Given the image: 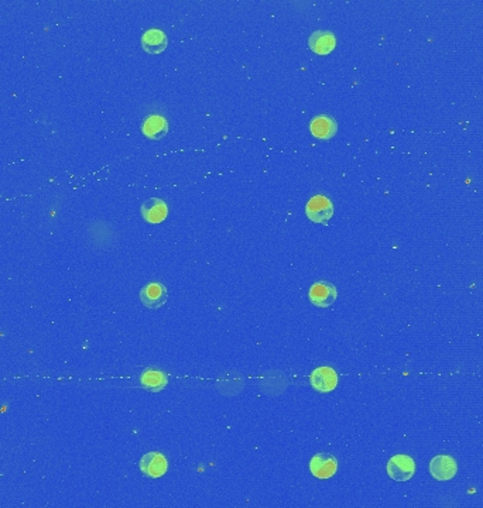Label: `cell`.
Here are the masks:
<instances>
[{
    "label": "cell",
    "mask_w": 483,
    "mask_h": 508,
    "mask_svg": "<svg viewBox=\"0 0 483 508\" xmlns=\"http://www.w3.org/2000/svg\"><path fill=\"white\" fill-rule=\"evenodd\" d=\"M167 288L160 283H149L140 290V301L149 310H158L167 302Z\"/></svg>",
    "instance_id": "obj_8"
},
{
    "label": "cell",
    "mask_w": 483,
    "mask_h": 508,
    "mask_svg": "<svg viewBox=\"0 0 483 508\" xmlns=\"http://www.w3.org/2000/svg\"><path fill=\"white\" fill-rule=\"evenodd\" d=\"M139 467H140V471L145 474V476H147L150 479H158L167 473L168 462H167V459L163 453L149 452L140 459Z\"/></svg>",
    "instance_id": "obj_6"
},
{
    "label": "cell",
    "mask_w": 483,
    "mask_h": 508,
    "mask_svg": "<svg viewBox=\"0 0 483 508\" xmlns=\"http://www.w3.org/2000/svg\"><path fill=\"white\" fill-rule=\"evenodd\" d=\"M168 215L167 203L160 198H150L142 205V216L149 223H161Z\"/></svg>",
    "instance_id": "obj_11"
},
{
    "label": "cell",
    "mask_w": 483,
    "mask_h": 508,
    "mask_svg": "<svg viewBox=\"0 0 483 508\" xmlns=\"http://www.w3.org/2000/svg\"><path fill=\"white\" fill-rule=\"evenodd\" d=\"M140 384L143 388L152 393H158L164 390L168 384V377L164 371L156 368H147L142 373Z\"/></svg>",
    "instance_id": "obj_13"
},
{
    "label": "cell",
    "mask_w": 483,
    "mask_h": 508,
    "mask_svg": "<svg viewBox=\"0 0 483 508\" xmlns=\"http://www.w3.org/2000/svg\"><path fill=\"white\" fill-rule=\"evenodd\" d=\"M305 215L314 223H327L334 215V203L324 195H316L308 200Z\"/></svg>",
    "instance_id": "obj_1"
},
{
    "label": "cell",
    "mask_w": 483,
    "mask_h": 508,
    "mask_svg": "<svg viewBox=\"0 0 483 508\" xmlns=\"http://www.w3.org/2000/svg\"><path fill=\"white\" fill-rule=\"evenodd\" d=\"M458 471V464L454 458L448 455H438L430 462V473L435 480H451Z\"/></svg>",
    "instance_id": "obj_5"
},
{
    "label": "cell",
    "mask_w": 483,
    "mask_h": 508,
    "mask_svg": "<svg viewBox=\"0 0 483 508\" xmlns=\"http://www.w3.org/2000/svg\"><path fill=\"white\" fill-rule=\"evenodd\" d=\"M142 131L145 133L146 138L152 140H161L168 133V123L163 116L153 115L145 120L142 126Z\"/></svg>",
    "instance_id": "obj_14"
},
{
    "label": "cell",
    "mask_w": 483,
    "mask_h": 508,
    "mask_svg": "<svg viewBox=\"0 0 483 508\" xmlns=\"http://www.w3.org/2000/svg\"><path fill=\"white\" fill-rule=\"evenodd\" d=\"M338 291L332 283L328 281H317L311 285L308 291V298L316 307L318 308H328L336 301Z\"/></svg>",
    "instance_id": "obj_3"
},
{
    "label": "cell",
    "mask_w": 483,
    "mask_h": 508,
    "mask_svg": "<svg viewBox=\"0 0 483 508\" xmlns=\"http://www.w3.org/2000/svg\"><path fill=\"white\" fill-rule=\"evenodd\" d=\"M338 470V460L329 453H317L309 462V471L320 480L331 479Z\"/></svg>",
    "instance_id": "obj_4"
},
{
    "label": "cell",
    "mask_w": 483,
    "mask_h": 508,
    "mask_svg": "<svg viewBox=\"0 0 483 508\" xmlns=\"http://www.w3.org/2000/svg\"><path fill=\"white\" fill-rule=\"evenodd\" d=\"M309 383L318 393H331L338 386V375L332 367H318L311 373Z\"/></svg>",
    "instance_id": "obj_7"
},
{
    "label": "cell",
    "mask_w": 483,
    "mask_h": 508,
    "mask_svg": "<svg viewBox=\"0 0 483 508\" xmlns=\"http://www.w3.org/2000/svg\"><path fill=\"white\" fill-rule=\"evenodd\" d=\"M168 46L165 32L158 28H150L142 36V47L149 54H161Z\"/></svg>",
    "instance_id": "obj_12"
},
{
    "label": "cell",
    "mask_w": 483,
    "mask_h": 508,
    "mask_svg": "<svg viewBox=\"0 0 483 508\" xmlns=\"http://www.w3.org/2000/svg\"><path fill=\"white\" fill-rule=\"evenodd\" d=\"M309 130H311L314 138L320 140H329L338 131V123L334 117L321 115L311 120V123H309Z\"/></svg>",
    "instance_id": "obj_10"
},
{
    "label": "cell",
    "mask_w": 483,
    "mask_h": 508,
    "mask_svg": "<svg viewBox=\"0 0 483 508\" xmlns=\"http://www.w3.org/2000/svg\"><path fill=\"white\" fill-rule=\"evenodd\" d=\"M416 473V462L407 455H396L388 462V474L396 482L410 480Z\"/></svg>",
    "instance_id": "obj_2"
},
{
    "label": "cell",
    "mask_w": 483,
    "mask_h": 508,
    "mask_svg": "<svg viewBox=\"0 0 483 508\" xmlns=\"http://www.w3.org/2000/svg\"><path fill=\"white\" fill-rule=\"evenodd\" d=\"M308 46L318 55H328L335 50L336 39L331 31L317 30L308 39Z\"/></svg>",
    "instance_id": "obj_9"
}]
</instances>
